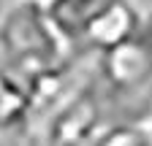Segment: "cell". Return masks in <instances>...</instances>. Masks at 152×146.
Wrapping results in <instances>:
<instances>
[{
	"mask_svg": "<svg viewBox=\"0 0 152 146\" xmlns=\"http://www.w3.org/2000/svg\"><path fill=\"white\" fill-rule=\"evenodd\" d=\"M147 119H149V122H152V114H149V116H147Z\"/></svg>",
	"mask_w": 152,
	"mask_h": 146,
	"instance_id": "cell-8",
	"label": "cell"
},
{
	"mask_svg": "<svg viewBox=\"0 0 152 146\" xmlns=\"http://www.w3.org/2000/svg\"><path fill=\"white\" fill-rule=\"evenodd\" d=\"M92 146H152V122L149 119H133L106 124L92 141Z\"/></svg>",
	"mask_w": 152,
	"mask_h": 146,
	"instance_id": "cell-5",
	"label": "cell"
},
{
	"mask_svg": "<svg viewBox=\"0 0 152 146\" xmlns=\"http://www.w3.org/2000/svg\"><path fill=\"white\" fill-rule=\"evenodd\" d=\"M0 146H30L25 135H19L14 130H6V133H0Z\"/></svg>",
	"mask_w": 152,
	"mask_h": 146,
	"instance_id": "cell-6",
	"label": "cell"
},
{
	"mask_svg": "<svg viewBox=\"0 0 152 146\" xmlns=\"http://www.w3.org/2000/svg\"><path fill=\"white\" fill-rule=\"evenodd\" d=\"M41 3L49 25L71 49L73 43L84 41V33L103 0H41Z\"/></svg>",
	"mask_w": 152,
	"mask_h": 146,
	"instance_id": "cell-3",
	"label": "cell"
},
{
	"mask_svg": "<svg viewBox=\"0 0 152 146\" xmlns=\"http://www.w3.org/2000/svg\"><path fill=\"white\" fill-rule=\"evenodd\" d=\"M139 6H152V0H136Z\"/></svg>",
	"mask_w": 152,
	"mask_h": 146,
	"instance_id": "cell-7",
	"label": "cell"
},
{
	"mask_svg": "<svg viewBox=\"0 0 152 146\" xmlns=\"http://www.w3.org/2000/svg\"><path fill=\"white\" fill-rule=\"evenodd\" d=\"M30 116V92L16 76L0 70V133L22 127Z\"/></svg>",
	"mask_w": 152,
	"mask_h": 146,
	"instance_id": "cell-4",
	"label": "cell"
},
{
	"mask_svg": "<svg viewBox=\"0 0 152 146\" xmlns=\"http://www.w3.org/2000/svg\"><path fill=\"white\" fill-rule=\"evenodd\" d=\"M68 46L49 25L41 0H8L0 14V57L3 70L25 87L38 76L65 65Z\"/></svg>",
	"mask_w": 152,
	"mask_h": 146,
	"instance_id": "cell-1",
	"label": "cell"
},
{
	"mask_svg": "<svg viewBox=\"0 0 152 146\" xmlns=\"http://www.w3.org/2000/svg\"><path fill=\"white\" fill-rule=\"evenodd\" d=\"M95 76L114 92H139L152 81V43L130 38L120 46L98 51Z\"/></svg>",
	"mask_w": 152,
	"mask_h": 146,
	"instance_id": "cell-2",
	"label": "cell"
}]
</instances>
